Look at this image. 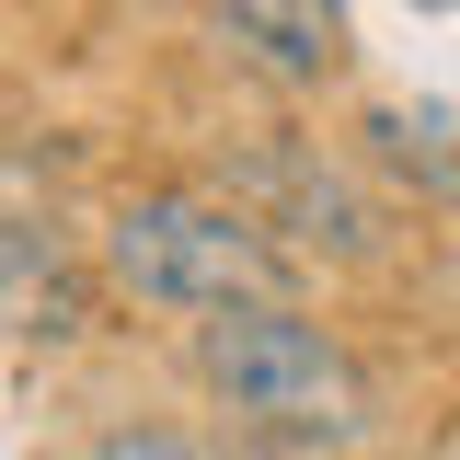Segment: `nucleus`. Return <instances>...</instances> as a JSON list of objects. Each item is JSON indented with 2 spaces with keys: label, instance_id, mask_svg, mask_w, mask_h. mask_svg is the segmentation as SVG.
Here are the masks:
<instances>
[{
  "label": "nucleus",
  "instance_id": "f257e3e1",
  "mask_svg": "<svg viewBox=\"0 0 460 460\" xmlns=\"http://www.w3.org/2000/svg\"><path fill=\"white\" fill-rule=\"evenodd\" d=\"M104 277L138 299V311H265L277 299V242L253 230V208H219L196 184H150L104 219Z\"/></svg>",
  "mask_w": 460,
  "mask_h": 460
},
{
  "label": "nucleus",
  "instance_id": "f03ea898",
  "mask_svg": "<svg viewBox=\"0 0 460 460\" xmlns=\"http://www.w3.org/2000/svg\"><path fill=\"white\" fill-rule=\"evenodd\" d=\"M196 392L242 414V426H265V438H357L368 426V380H357V357H345L311 311H219V323H196Z\"/></svg>",
  "mask_w": 460,
  "mask_h": 460
},
{
  "label": "nucleus",
  "instance_id": "7ed1b4c3",
  "mask_svg": "<svg viewBox=\"0 0 460 460\" xmlns=\"http://www.w3.org/2000/svg\"><path fill=\"white\" fill-rule=\"evenodd\" d=\"M242 196H253V230H299L311 253H345V265L380 253V196L345 162L299 150V138H288V150H253V162H242ZM242 196H230V208H242Z\"/></svg>",
  "mask_w": 460,
  "mask_h": 460
},
{
  "label": "nucleus",
  "instance_id": "20e7f679",
  "mask_svg": "<svg viewBox=\"0 0 460 460\" xmlns=\"http://www.w3.org/2000/svg\"><path fill=\"white\" fill-rule=\"evenodd\" d=\"M219 47H242L265 81H334L345 69V0H208Z\"/></svg>",
  "mask_w": 460,
  "mask_h": 460
},
{
  "label": "nucleus",
  "instance_id": "39448f33",
  "mask_svg": "<svg viewBox=\"0 0 460 460\" xmlns=\"http://www.w3.org/2000/svg\"><path fill=\"white\" fill-rule=\"evenodd\" d=\"M368 150L392 172H414L426 196H460V115L449 104H380L368 115Z\"/></svg>",
  "mask_w": 460,
  "mask_h": 460
},
{
  "label": "nucleus",
  "instance_id": "423d86ee",
  "mask_svg": "<svg viewBox=\"0 0 460 460\" xmlns=\"http://www.w3.org/2000/svg\"><path fill=\"white\" fill-rule=\"evenodd\" d=\"M93 460H208V438H184V426H104Z\"/></svg>",
  "mask_w": 460,
  "mask_h": 460
}]
</instances>
